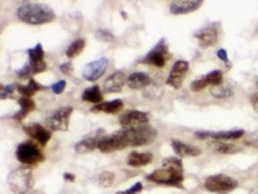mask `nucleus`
Here are the masks:
<instances>
[{
    "label": "nucleus",
    "instance_id": "15",
    "mask_svg": "<svg viewBox=\"0 0 258 194\" xmlns=\"http://www.w3.org/2000/svg\"><path fill=\"white\" fill-rule=\"evenodd\" d=\"M223 83V73L222 70H214L211 72L206 74L205 76H202L199 79L191 82L189 85L190 89L195 92L200 91L207 87L208 85L216 86V85H222Z\"/></svg>",
    "mask_w": 258,
    "mask_h": 194
},
{
    "label": "nucleus",
    "instance_id": "22",
    "mask_svg": "<svg viewBox=\"0 0 258 194\" xmlns=\"http://www.w3.org/2000/svg\"><path fill=\"white\" fill-rule=\"evenodd\" d=\"M47 65L45 61L40 63H31L27 62L24 66L16 71V74L21 79H26L29 78L32 75H37L40 73L45 72L47 70Z\"/></svg>",
    "mask_w": 258,
    "mask_h": 194
},
{
    "label": "nucleus",
    "instance_id": "20",
    "mask_svg": "<svg viewBox=\"0 0 258 194\" xmlns=\"http://www.w3.org/2000/svg\"><path fill=\"white\" fill-rule=\"evenodd\" d=\"M171 147L175 154L181 158H196L201 155V151L195 146L188 145L179 140H171Z\"/></svg>",
    "mask_w": 258,
    "mask_h": 194
},
{
    "label": "nucleus",
    "instance_id": "41",
    "mask_svg": "<svg viewBox=\"0 0 258 194\" xmlns=\"http://www.w3.org/2000/svg\"><path fill=\"white\" fill-rule=\"evenodd\" d=\"M249 194H258V186H256L255 188H253Z\"/></svg>",
    "mask_w": 258,
    "mask_h": 194
},
{
    "label": "nucleus",
    "instance_id": "8",
    "mask_svg": "<svg viewBox=\"0 0 258 194\" xmlns=\"http://www.w3.org/2000/svg\"><path fill=\"white\" fill-rule=\"evenodd\" d=\"M73 112L74 108L72 106H65L54 110L46 118L47 128L51 131H67L69 129Z\"/></svg>",
    "mask_w": 258,
    "mask_h": 194
},
{
    "label": "nucleus",
    "instance_id": "25",
    "mask_svg": "<svg viewBox=\"0 0 258 194\" xmlns=\"http://www.w3.org/2000/svg\"><path fill=\"white\" fill-rule=\"evenodd\" d=\"M153 155L151 153H139L132 152L127 158V164L132 167H143L152 162Z\"/></svg>",
    "mask_w": 258,
    "mask_h": 194
},
{
    "label": "nucleus",
    "instance_id": "40",
    "mask_svg": "<svg viewBox=\"0 0 258 194\" xmlns=\"http://www.w3.org/2000/svg\"><path fill=\"white\" fill-rule=\"evenodd\" d=\"M63 177L66 182H73L76 181V175L73 173H64Z\"/></svg>",
    "mask_w": 258,
    "mask_h": 194
},
{
    "label": "nucleus",
    "instance_id": "16",
    "mask_svg": "<svg viewBox=\"0 0 258 194\" xmlns=\"http://www.w3.org/2000/svg\"><path fill=\"white\" fill-rule=\"evenodd\" d=\"M194 36L199 40L201 48H210L215 46L218 42L219 30L217 26H215L214 24H210V25L201 27L195 33Z\"/></svg>",
    "mask_w": 258,
    "mask_h": 194
},
{
    "label": "nucleus",
    "instance_id": "27",
    "mask_svg": "<svg viewBox=\"0 0 258 194\" xmlns=\"http://www.w3.org/2000/svg\"><path fill=\"white\" fill-rule=\"evenodd\" d=\"M235 92V85L232 82L223 81V84L216 86H212L210 93L215 98H227L232 96Z\"/></svg>",
    "mask_w": 258,
    "mask_h": 194
},
{
    "label": "nucleus",
    "instance_id": "10",
    "mask_svg": "<svg viewBox=\"0 0 258 194\" xmlns=\"http://www.w3.org/2000/svg\"><path fill=\"white\" fill-rule=\"evenodd\" d=\"M106 135V129L98 128L90 133L86 134L80 142L75 145V151L78 154L93 152L98 149L100 141Z\"/></svg>",
    "mask_w": 258,
    "mask_h": 194
},
{
    "label": "nucleus",
    "instance_id": "29",
    "mask_svg": "<svg viewBox=\"0 0 258 194\" xmlns=\"http://www.w3.org/2000/svg\"><path fill=\"white\" fill-rule=\"evenodd\" d=\"M209 146H210V148L213 151H215L217 153H221V154L229 155V154H235V153L240 152L239 147L232 145V144H226V143H223L221 141H217V140L210 142Z\"/></svg>",
    "mask_w": 258,
    "mask_h": 194
},
{
    "label": "nucleus",
    "instance_id": "13",
    "mask_svg": "<svg viewBox=\"0 0 258 194\" xmlns=\"http://www.w3.org/2000/svg\"><path fill=\"white\" fill-rule=\"evenodd\" d=\"M188 68H189V64L188 61H176L172 66V69L168 75V78L166 79V85H170L175 89L180 88L187 76Z\"/></svg>",
    "mask_w": 258,
    "mask_h": 194
},
{
    "label": "nucleus",
    "instance_id": "34",
    "mask_svg": "<svg viewBox=\"0 0 258 194\" xmlns=\"http://www.w3.org/2000/svg\"><path fill=\"white\" fill-rule=\"evenodd\" d=\"M17 89L16 85H1L0 88V98L2 100L7 98H12L14 91Z\"/></svg>",
    "mask_w": 258,
    "mask_h": 194
},
{
    "label": "nucleus",
    "instance_id": "7",
    "mask_svg": "<svg viewBox=\"0 0 258 194\" xmlns=\"http://www.w3.org/2000/svg\"><path fill=\"white\" fill-rule=\"evenodd\" d=\"M204 186L213 193L228 194L237 188L238 181L227 175L217 174L208 177L205 180Z\"/></svg>",
    "mask_w": 258,
    "mask_h": 194
},
{
    "label": "nucleus",
    "instance_id": "28",
    "mask_svg": "<svg viewBox=\"0 0 258 194\" xmlns=\"http://www.w3.org/2000/svg\"><path fill=\"white\" fill-rule=\"evenodd\" d=\"M82 100L96 105L102 103V101L104 100V95L100 89V86L93 85L84 89L82 94Z\"/></svg>",
    "mask_w": 258,
    "mask_h": 194
},
{
    "label": "nucleus",
    "instance_id": "26",
    "mask_svg": "<svg viewBox=\"0 0 258 194\" xmlns=\"http://www.w3.org/2000/svg\"><path fill=\"white\" fill-rule=\"evenodd\" d=\"M48 86L39 84L34 79H30L27 85H17V90L22 97H29V98L35 95L36 92L46 90Z\"/></svg>",
    "mask_w": 258,
    "mask_h": 194
},
{
    "label": "nucleus",
    "instance_id": "37",
    "mask_svg": "<svg viewBox=\"0 0 258 194\" xmlns=\"http://www.w3.org/2000/svg\"><path fill=\"white\" fill-rule=\"evenodd\" d=\"M66 85H67V83H66L65 80H60L57 83H55V84L51 85L52 92L54 94H61L65 90Z\"/></svg>",
    "mask_w": 258,
    "mask_h": 194
},
{
    "label": "nucleus",
    "instance_id": "1",
    "mask_svg": "<svg viewBox=\"0 0 258 194\" xmlns=\"http://www.w3.org/2000/svg\"><path fill=\"white\" fill-rule=\"evenodd\" d=\"M146 179L158 184H165L183 188L184 168L180 158H167L162 163V167L150 173Z\"/></svg>",
    "mask_w": 258,
    "mask_h": 194
},
{
    "label": "nucleus",
    "instance_id": "36",
    "mask_svg": "<svg viewBox=\"0 0 258 194\" xmlns=\"http://www.w3.org/2000/svg\"><path fill=\"white\" fill-rule=\"evenodd\" d=\"M59 69H60V71L63 73L64 75H66V76H70V75H72L73 72H74L75 67H74L73 62H71V61H67V62H64V63L60 64Z\"/></svg>",
    "mask_w": 258,
    "mask_h": 194
},
{
    "label": "nucleus",
    "instance_id": "6",
    "mask_svg": "<svg viewBox=\"0 0 258 194\" xmlns=\"http://www.w3.org/2000/svg\"><path fill=\"white\" fill-rule=\"evenodd\" d=\"M169 47L165 38H162L159 42L153 47L147 55L143 57L140 61L142 64L151 65L154 67L163 68L166 64V61L169 59Z\"/></svg>",
    "mask_w": 258,
    "mask_h": 194
},
{
    "label": "nucleus",
    "instance_id": "11",
    "mask_svg": "<svg viewBox=\"0 0 258 194\" xmlns=\"http://www.w3.org/2000/svg\"><path fill=\"white\" fill-rule=\"evenodd\" d=\"M151 115L148 112L140 110H130L119 117V123L123 128L136 127L142 124H147Z\"/></svg>",
    "mask_w": 258,
    "mask_h": 194
},
{
    "label": "nucleus",
    "instance_id": "3",
    "mask_svg": "<svg viewBox=\"0 0 258 194\" xmlns=\"http://www.w3.org/2000/svg\"><path fill=\"white\" fill-rule=\"evenodd\" d=\"M129 147L150 145L158 138L159 132L150 124H142L136 127L123 128Z\"/></svg>",
    "mask_w": 258,
    "mask_h": 194
},
{
    "label": "nucleus",
    "instance_id": "24",
    "mask_svg": "<svg viewBox=\"0 0 258 194\" xmlns=\"http://www.w3.org/2000/svg\"><path fill=\"white\" fill-rule=\"evenodd\" d=\"M18 103L20 105V110L13 116V119L15 121H22L36 109L35 101L32 98L29 97H21L18 100Z\"/></svg>",
    "mask_w": 258,
    "mask_h": 194
},
{
    "label": "nucleus",
    "instance_id": "2",
    "mask_svg": "<svg viewBox=\"0 0 258 194\" xmlns=\"http://www.w3.org/2000/svg\"><path fill=\"white\" fill-rule=\"evenodd\" d=\"M17 16L22 22L32 25L49 24L56 19V14L50 6L36 2L23 3L17 11Z\"/></svg>",
    "mask_w": 258,
    "mask_h": 194
},
{
    "label": "nucleus",
    "instance_id": "9",
    "mask_svg": "<svg viewBox=\"0 0 258 194\" xmlns=\"http://www.w3.org/2000/svg\"><path fill=\"white\" fill-rule=\"evenodd\" d=\"M129 147L124 129L106 135L99 143L98 150L103 154H112Z\"/></svg>",
    "mask_w": 258,
    "mask_h": 194
},
{
    "label": "nucleus",
    "instance_id": "19",
    "mask_svg": "<svg viewBox=\"0 0 258 194\" xmlns=\"http://www.w3.org/2000/svg\"><path fill=\"white\" fill-rule=\"evenodd\" d=\"M127 83L125 74L121 71L111 74L104 83V90L106 93H118Z\"/></svg>",
    "mask_w": 258,
    "mask_h": 194
},
{
    "label": "nucleus",
    "instance_id": "17",
    "mask_svg": "<svg viewBox=\"0 0 258 194\" xmlns=\"http://www.w3.org/2000/svg\"><path fill=\"white\" fill-rule=\"evenodd\" d=\"M245 133L243 129H235L227 131H197L195 136L199 139H207L211 138L214 140H237L241 138Z\"/></svg>",
    "mask_w": 258,
    "mask_h": 194
},
{
    "label": "nucleus",
    "instance_id": "42",
    "mask_svg": "<svg viewBox=\"0 0 258 194\" xmlns=\"http://www.w3.org/2000/svg\"><path fill=\"white\" fill-rule=\"evenodd\" d=\"M256 86H257V87H258V79H257V81H256Z\"/></svg>",
    "mask_w": 258,
    "mask_h": 194
},
{
    "label": "nucleus",
    "instance_id": "30",
    "mask_svg": "<svg viewBox=\"0 0 258 194\" xmlns=\"http://www.w3.org/2000/svg\"><path fill=\"white\" fill-rule=\"evenodd\" d=\"M86 46V42L84 39H76L75 41H73L70 44V46L67 48L66 51V56L68 59L70 60H74L77 57H79L83 50Z\"/></svg>",
    "mask_w": 258,
    "mask_h": 194
},
{
    "label": "nucleus",
    "instance_id": "39",
    "mask_svg": "<svg viewBox=\"0 0 258 194\" xmlns=\"http://www.w3.org/2000/svg\"><path fill=\"white\" fill-rule=\"evenodd\" d=\"M250 103L252 105V108L258 114V92L254 93L252 96L250 97Z\"/></svg>",
    "mask_w": 258,
    "mask_h": 194
},
{
    "label": "nucleus",
    "instance_id": "12",
    "mask_svg": "<svg viewBox=\"0 0 258 194\" xmlns=\"http://www.w3.org/2000/svg\"><path fill=\"white\" fill-rule=\"evenodd\" d=\"M109 65V61L106 58H101L99 60L87 63L83 70L82 77L88 82H96L104 76Z\"/></svg>",
    "mask_w": 258,
    "mask_h": 194
},
{
    "label": "nucleus",
    "instance_id": "35",
    "mask_svg": "<svg viewBox=\"0 0 258 194\" xmlns=\"http://www.w3.org/2000/svg\"><path fill=\"white\" fill-rule=\"evenodd\" d=\"M143 189V185L142 183L140 182H136L132 187H130L126 190H122V191H119L116 194H138L141 193Z\"/></svg>",
    "mask_w": 258,
    "mask_h": 194
},
{
    "label": "nucleus",
    "instance_id": "4",
    "mask_svg": "<svg viewBox=\"0 0 258 194\" xmlns=\"http://www.w3.org/2000/svg\"><path fill=\"white\" fill-rule=\"evenodd\" d=\"M7 182L14 193H27L34 184L32 170L29 167H21L14 170L9 174Z\"/></svg>",
    "mask_w": 258,
    "mask_h": 194
},
{
    "label": "nucleus",
    "instance_id": "33",
    "mask_svg": "<svg viewBox=\"0 0 258 194\" xmlns=\"http://www.w3.org/2000/svg\"><path fill=\"white\" fill-rule=\"evenodd\" d=\"M95 36L100 40V41H103V42H106V43H109V42H112L114 41L115 37L114 35L107 29H98L95 33Z\"/></svg>",
    "mask_w": 258,
    "mask_h": 194
},
{
    "label": "nucleus",
    "instance_id": "32",
    "mask_svg": "<svg viewBox=\"0 0 258 194\" xmlns=\"http://www.w3.org/2000/svg\"><path fill=\"white\" fill-rule=\"evenodd\" d=\"M114 180H115L114 173L109 172V171H105V172L99 174L98 177L96 178V182H98L99 185H101L103 187L112 186Z\"/></svg>",
    "mask_w": 258,
    "mask_h": 194
},
{
    "label": "nucleus",
    "instance_id": "21",
    "mask_svg": "<svg viewBox=\"0 0 258 194\" xmlns=\"http://www.w3.org/2000/svg\"><path fill=\"white\" fill-rule=\"evenodd\" d=\"M127 84L130 88L140 90L152 84V80L147 73L134 72L127 78Z\"/></svg>",
    "mask_w": 258,
    "mask_h": 194
},
{
    "label": "nucleus",
    "instance_id": "18",
    "mask_svg": "<svg viewBox=\"0 0 258 194\" xmlns=\"http://www.w3.org/2000/svg\"><path fill=\"white\" fill-rule=\"evenodd\" d=\"M203 1L200 0H181L172 1L169 6L170 13L173 15H185L199 10Z\"/></svg>",
    "mask_w": 258,
    "mask_h": 194
},
{
    "label": "nucleus",
    "instance_id": "14",
    "mask_svg": "<svg viewBox=\"0 0 258 194\" xmlns=\"http://www.w3.org/2000/svg\"><path fill=\"white\" fill-rule=\"evenodd\" d=\"M24 132L30 136L33 140H35L37 144L41 147H46L49 140L51 139L52 132L51 130L47 129V127L43 126L40 123L37 122H32L27 125H24L23 127Z\"/></svg>",
    "mask_w": 258,
    "mask_h": 194
},
{
    "label": "nucleus",
    "instance_id": "38",
    "mask_svg": "<svg viewBox=\"0 0 258 194\" xmlns=\"http://www.w3.org/2000/svg\"><path fill=\"white\" fill-rule=\"evenodd\" d=\"M217 56L219 57L220 60H222L223 62L227 63L228 62V55H227V52L226 50L224 48H220L218 52H217Z\"/></svg>",
    "mask_w": 258,
    "mask_h": 194
},
{
    "label": "nucleus",
    "instance_id": "23",
    "mask_svg": "<svg viewBox=\"0 0 258 194\" xmlns=\"http://www.w3.org/2000/svg\"><path fill=\"white\" fill-rule=\"evenodd\" d=\"M124 107V102L121 99H114L107 102H102L100 104L94 105L90 111L93 113H105L115 115L122 111Z\"/></svg>",
    "mask_w": 258,
    "mask_h": 194
},
{
    "label": "nucleus",
    "instance_id": "31",
    "mask_svg": "<svg viewBox=\"0 0 258 194\" xmlns=\"http://www.w3.org/2000/svg\"><path fill=\"white\" fill-rule=\"evenodd\" d=\"M28 57H29V62L31 63H40L43 62L45 58V51L41 43H38L35 47L29 48L28 51Z\"/></svg>",
    "mask_w": 258,
    "mask_h": 194
},
{
    "label": "nucleus",
    "instance_id": "5",
    "mask_svg": "<svg viewBox=\"0 0 258 194\" xmlns=\"http://www.w3.org/2000/svg\"><path fill=\"white\" fill-rule=\"evenodd\" d=\"M41 146L34 141H26L17 147L16 158L18 161L26 166H34L45 161V155L40 148Z\"/></svg>",
    "mask_w": 258,
    "mask_h": 194
}]
</instances>
